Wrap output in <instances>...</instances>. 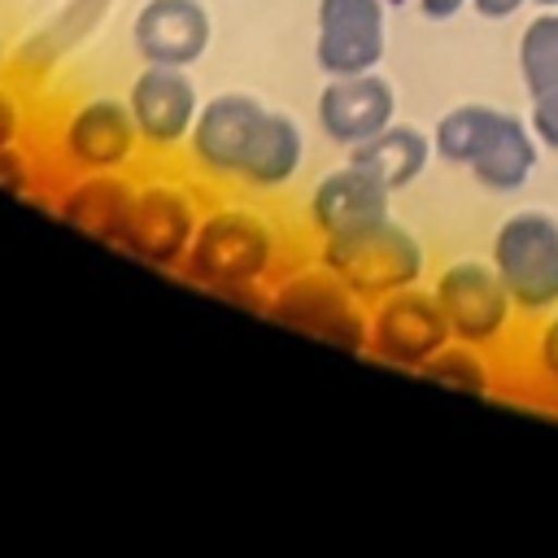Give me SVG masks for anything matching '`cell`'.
<instances>
[{"mask_svg":"<svg viewBox=\"0 0 558 558\" xmlns=\"http://www.w3.org/2000/svg\"><path fill=\"white\" fill-rule=\"evenodd\" d=\"M541 153H545V148H541V140L532 135L527 118L501 109L497 122H493V131H488V140H484L480 153L471 157L466 174H471L475 187L506 196V192H519V187L536 174Z\"/></svg>","mask_w":558,"mask_h":558,"instance_id":"17","label":"cell"},{"mask_svg":"<svg viewBox=\"0 0 558 558\" xmlns=\"http://www.w3.org/2000/svg\"><path fill=\"white\" fill-rule=\"evenodd\" d=\"M201 201L187 183L157 174V179H140L135 183V201H131V218H126V235L122 248L126 257H135L140 266L153 270H179L192 244V231L201 222Z\"/></svg>","mask_w":558,"mask_h":558,"instance_id":"8","label":"cell"},{"mask_svg":"<svg viewBox=\"0 0 558 558\" xmlns=\"http://www.w3.org/2000/svg\"><path fill=\"white\" fill-rule=\"evenodd\" d=\"M523 366H527V388H536V392L558 401V310L532 318Z\"/></svg>","mask_w":558,"mask_h":558,"instance_id":"21","label":"cell"},{"mask_svg":"<svg viewBox=\"0 0 558 558\" xmlns=\"http://www.w3.org/2000/svg\"><path fill=\"white\" fill-rule=\"evenodd\" d=\"M519 74L527 92V126L545 153H558V9H536L519 31Z\"/></svg>","mask_w":558,"mask_h":558,"instance_id":"16","label":"cell"},{"mask_svg":"<svg viewBox=\"0 0 558 558\" xmlns=\"http://www.w3.org/2000/svg\"><path fill=\"white\" fill-rule=\"evenodd\" d=\"M214 22L205 0H144L131 17V48L148 65H196L209 52Z\"/></svg>","mask_w":558,"mask_h":558,"instance_id":"15","label":"cell"},{"mask_svg":"<svg viewBox=\"0 0 558 558\" xmlns=\"http://www.w3.org/2000/svg\"><path fill=\"white\" fill-rule=\"evenodd\" d=\"M22 140H26V100L22 92L0 83V148L22 144Z\"/></svg>","mask_w":558,"mask_h":558,"instance_id":"23","label":"cell"},{"mask_svg":"<svg viewBox=\"0 0 558 558\" xmlns=\"http://www.w3.org/2000/svg\"><path fill=\"white\" fill-rule=\"evenodd\" d=\"M262 314L270 323H279L283 331H296L305 340H318V344H327L336 353L366 357V318H371V305L340 275H331L323 262H305V266L279 270L275 283L266 288Z\"/></svg>","mask_w":558,"mask_h":558,"instance_id":"3","label":"cell"},{"mask_svg":"<svg viewBox=\"0 0 558 558\" xmlns=\"http://www.w3.org/2000/svg\"><path fill=\"white\" fill-rule=\"evenodd\" d=\"M183 157L209 183L270 196L301 174L305 131L292 113L257 100L253 92H214L201 100Z\"/></svg>","mask_w":558,"mask_h":558,"instance_id":"1","label":"cell"},{"mask_svg":"<svg viewBox=\"0 0 558 558\" xmlns=\"http://www.w3.org/2000/svg\"><path fill=\"white\" fill-rule=\"evenodd\" d=\"M488 262L523 318L558 310V218L549 209H514L497 222Z\"/></svg>","mask_w":558,"mask_h":558,"instance_id":"5","label":"cell"},{"mask_svg":"<svg viewBox=\"0 0 558 558\" xmlns=\"http://www.w3.org/2000/svg\"><path fill=\"white\" fill-rule=\"evenodd\" d=\"M131 201H135V170H96V174H70V183L52 201V214L70 231L105 248H122Z\"/></svg>","mask_w":558,"mask_h":558,"instance_id":"14","label":"cell"},{"mask_svg":"<svg viewBox=\"0 0 558 558\" xmlns=\"http://www.w3.org/2000/svg\"><path fill=\"white\" fill-rule=\"evenodd\" d=\"M314 262H323L331 275H340L366 305L423 283V270H427V253H423L418 235L410 227H401L397 218L371 222L353 235L318 240Z\"/></svg>","mask_w":558,"mask_h":558,"instance_id":"4","label":"cell"},{"mask_svg":"<svg viewBox=\"0 0 558 558\" xmlns=\"http://www.w3.org/2000/svg\"><path fill=\"white\" fill-rule=\"evenodd\" d=\"M35 183H39V170H35V161L26 153V140L0 148V192L26 201V196H35Z\"/></svg>","mask_w":558,"mask_h":558,"instance_id":"22","label":"cell"},{"mask_svg":"<svg viewBox=\"0 0 558 558\" xmlns=\"http://www.w3.org/2000/svg\"><path fill=\"white\" fill-rule=\"evenodd\" d=\"M131 118L140 126L148 157H170L187 148V135L201 113V92L187 65H140V74L126 87Z\"/></svg>","mask_w":558,"mask_h":558,"instance_id":"10","label":"cell"},{"mask_svg":"<svg viewBox=\"0 0 558 558\" xmlns=\"http://www.w3.org/2000/svg\"><path fill=\"white\" fill-rule=\"evenodd\" d=\"M453 340L449 331V318L436 301L432 288L414 283V288H401L384 301L371 305V318H366V357L392 366V371H410L418 375L445 344Z\"/></svg>","mask_w":558,"mask_h":558,"instance_id":"9","label":"cell"},{"mask_svg":"<svg viewBox=\"0 0 558 558\" xmlns=\"http://www.w3.org/2000/svg\"><path fill=\"white\" fill-rule=\"evenodd\" d=\"M497 105H453L440 113L436 131H432V153L458 170L471 166V157L480 153V144L488 140L493 122H497Z\"/></svg>","mask_w":558,"mask_h":558,"instance_id":"19","label":"cell"},{"mask_svg":"<svg viewBox=\"0 0 558 558\" xmlns=\"http://www.w3.org/2000/svg\"><path fill=\"white\" fill-rule=\"evenodd\" d=\"M523 4H532V0H471V13L484 17V22H506V17H514Z\"/></svg>","mask_w":558,"mask_h":558,"instance_id":"24","label":"cell"},{"mask_svg":"<svg viewBox=\"0 0 558 558\" xmlns=\"http://www.w3.org/2000/svg\"><path fill=\"white\" fill-rule=\"evenodd\" d=\"M4 61H9V52H4V39H0V74H4Z\"/></svg>","mask_w":558,"mask_h":558,"instance_id":"27","label":"cell"},{"mask_svg":"<svg viewBox=\"0 0 558 558\" xmlns=\"http://www.w3.org/2000/svg\"><path fill=\"white\" fill-rule=\"evenodd\" d=\"M388 48L384 0H318L314 9V65L331 74L379 70Z\"/></svg>","mask_w":558,"mask_h":558,"instance_id":"11","label":"cell"},{"mask_svg":"<svg viewBox=\"0 0 558 558\" xmlns=\"http://www.w3.org/2000/svg\"><path fill=\"white\" fill-rule=\"evenodd\" d=\"M432 292L449 318L453 340L475 349H497L514 336V323L523 318L514 296L506 292L497 266L488 257H453L436 270Z\"/></svg>","mask_w":558,"mask_h":558,"instance_id":"6","label":"cell"},{"mask_svg":"<svg viewBox=\"0 0 558 558\" xmlns=\"http://www.w3.org/2000/svg\"><path fill=\"white\" fill-rule=\"evenodd\" d=\"M418 4V13L427 17V22H449V17H458L471 0H414Z\"/></svg>","mask_w":558,"mask_h":558,"instance_id":"25","label":"cell"},{"mask_svg":"<svg viewBox=\"0 0 558 558\" xmlns=\"http://www.w3.org/2000/svg\"><path fill=\"white\" fill-rule=\"evenodd\" d=\"M283 270V235L266 209L244 201H214L201 209L179 275L214 296L257 305Z\"/></svg>","mask_w":558,"mask_h":558,"instance_id":"2","label":"cell"},{"mask_svg":"<svg viewBox=\"0 0 558 558\" xmlns=\"http://www.w3.org/2000/svg\"><path fill=\"white\" fill-rule=\"evenodd\" d=\"M384 218H392V192L353 161L327 170L305 196V227L314 231V240L353 235Z\"/></svg>","mask_w":558,"mask_h":558,"instance_id":"13","label":"cell"},{"mask_svg":"<svg viewBox=\"0 0 558 558\" xmlns=\"http://www.w3.org/2000/svg\"><path fill=\"white\" fill-rule=\"evenodd\" d=\"M488 349H475V344H462V340H449L418 375L436 388H449V392H466V397H493V366L484 357Z\"/></svg>","mask_w":558,"mask_h":558,"instance_id":"20","label":"cell"},{"mask_svg":"<svg viewBox=\"0 0 558 558\" xmlns=\"http://www.w3.org/2000/svg\"><path fill=\"white\" fill-rule=\"evenodd\" d=\"M314 118L331 144L353 148L375 131H384L388 122H397V87L375 70L331 74L314 100Z\"/></svg>","mask_w":558,"mask_h":558,"instance_id":"12","label":"cell"},{"mask_svg":"<svg viewBox=\"0 0 558 558\" xmlns=\"http://www.w3.org/2000/svg\"><path fill=\"white\" fill-rule=\"evenodd\" d=\"M349 161L362 166L366 174H375L392 196H401L423 179V170L432 161V135L418 131L414 122H388L371 140L353 144Z\"/></svg>","mask_w":558,"mask_h":558,"instance_id":"18","label":"cell"},{"mask_svg":"<svg viewBox=\"0 0 558 558\" xmlns=\"http://www.w3.org/2000/svg\"><path fill=\"white\" fill-rule=\"evenodd\" d=\"M536 9H558V0H532Z\"/></svg>","mask_w":558,"mask_h":558,"instance_id":"26","label":"cell"},{"mask_svg":"<svg viewBox=\"0 0 558 558\" xmlns=\"http://www.w3.org/2000/svg\"><path fill=\"white\" fill-rule=\"evenodd\" d=\"M57 161L65 174H96V170H135L144 157L140 126L131 118L126 96H83L65 109L52 135Z\"/></svg>","mask_w":558,"mask_h":558,"instance_id":"7","label":"cell"}]
</instances>
